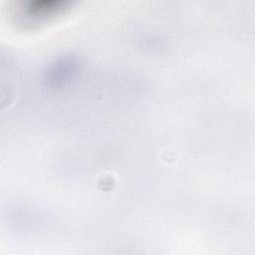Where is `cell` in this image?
Here are the masks:
<instances>
[{"label": "cell", "mask_w": 255, "mask_h": 255, "mask_svg": "<svg viewBox=\"0 0 255 255\" xmlns=\"http://www.w3.org/2000/svg\"><path fill=\"white\" fill-rule=\"evenodd\" d=\"M80 59L73 54H65L51 61L44 70V81L50 88H61L71 83L80 70Z\"/></svg>", "instance_id": "6da1fadb"}, {"label": "cell", "mask_w": 255, "mask_h": 255, "mask_svg": "<svg viewBox=\"0 0 255 255\" xmlns=\"http://www.w3.org/2000/svg\"><path fill=\"white\" fill-rule=\"evenodd\" d=\"M70 4L69 0H30L23 3L21 12L28 20L40 22L59 14Z\"/></svg>", "instance_id": "7a4b0ae2"}]
</instances>
